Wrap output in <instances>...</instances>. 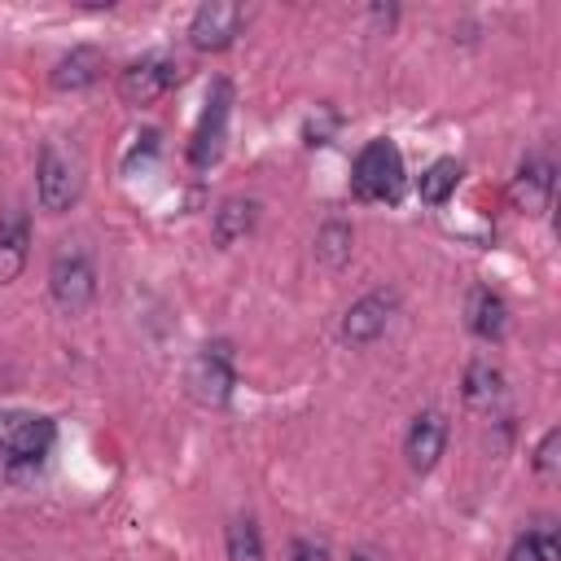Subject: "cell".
<instances>
[{
  "instance_id": "obj_15",
  "label": "cell",
  "mask_w": 561,
  "mask_h": 561,
  "mask_svg": "<svg viewBox=\"0 0 561 561\" xmlns=\"http://www.w3.org/2000/svg\"><path fill=\"white\" fill-rule=\"evenodd\" d=\"M504 399V373L491 359H473L465 368V403L478 412H491Z\"/></svg>"
},
{
  "instance_id": "obj_2",
  "label": "cell",
  "mask_w": 561,
  "mask_h": 561,
  "mask_svg": "<svg viewBox=\"0 0 561 561\" xmlns=\"http://www.w3.org/2000/svg\"><path fill=\"white\" fill-rule=\"evenodd\" d=\"M57 425L39 412H0V460L13 469H35L48 460Z\"/></svg>"
},
{
  "instance_id": "obj_14",
  "label": "cell",
  "mask_w": 561,
  "mask_h": 561,
  "mask_svg": "<svg viewBox=\"0 0 561 561\" xmlns=\"http://www.w3.org/2000/svg\"><path fill=\"white\" fill-rule=\"evenodd\" d=\"M469 329H473L482 342H500V337H504V329H508V307H504V298H500L495 289L478 285V289L469 294Z\"/></svg>"
},
{
  "instance_id": "obj_25",
  "label": "cell",
  "mask_w": 561,
  "mask_h": 561,
  "mask_svg": "<svg viewBox=\"0 0 561 561\" xmlns=\"http://www.w3.org/2000/svg\"><path fill=\"white\" fill-rule=\"evenodd\" d=\"M351 561H377V557H373V552H355Z\"/></svg>"
},
{
  "instance_id": "obj_5",
  "label": "cell",
  "mask_w": 561,
  "mask_h": 561,
  "mask_svg": "<svg viewBox=\"0 0 561 561\" xmlns=\"http://www.w3.org/2000/svg\"><path fill=\"white\" fill-rule=\"evenodd\" d=\"M48 289H53V302L66 311V316H79L92 298H96V272H92V259L83 250H61L48 267Z\"/></svg>"
},
{
  "instance_id": "obj_9",
  "label": "cell",
  "mask_w": 561,
  "mask_h": 561,
  "mask_svg": "<svg viewBox=\"0 0 561 561\" xmlns=\"http://www.w3.org/2000/svg\"><path fill=\"white\" fill-rule=\"evenodd\" d=\"M394 289H373V294H364L346 316H342V337L351 342V346H364V342H373V337H381L386 333V324H390V316H394Z\"/></svg>"
},
{
  "instance_id": "obj_7",
  "label": "cell",
  "mask_w": 561,
  "mask_h": 561,
  "mask_svg": "<svg viewBox=\"0 0 561 561\" xmlns=\"http://www.w3.org/2000/svg\"><path fill=\"white\" fill-rule=\"evenodd\" d=\"M35 197H39V206H44L48 215L70 210L75 197H79V171H75V162H70L57 145H44V153H39V167H35Z\"/></svg>"
},
{
  "instance_id": "obj_6",
  "label": "cell",
  "mask_w": 561,
  "mask_h": 561,
  "mask_svg": "<svg viewBox=\"0 0 561 561\" xmlns=\"http://www.w3.org/2000/svg\"><path fill=\"white\" fill-rule=\"evenodd\" d=\"M175 83H180V61L167 57V53H145V57H136V61L118 75V92H123V101H131V105H149V101L167 96Z\"/></svg>"
},
{
  "instance_id": "obj_12",
  "label": "cell",
  "mask_w": 561,
  "mask_h": 561,
  "mask_svg": "<svg viewBox=\"0 0 561 561\" xmlns=\"http://www.w3.org/2000/svg\"><path fill=\"white\" fill-rule=\"evenodd\" d=\"M552 184H557L552 162L535 153V158H526V162L517 167V180H513V202H517L522 210L539 215V210L552 202Z\"/></svg>"
},
{
  "instance_id": "obj_17",
  "label": "cell",
  "mask_w": 561,
  "mask_h": 561,
  "mask_svg": "<svg viewBox=\"0 0 561 561\" xmlns=\"http://www.w3.org/2000/svg\"><path fill=\"white\" fill-rule=\"evenodd\" d=\"M456 184H460V162H456V158H438V162H430V167L421 171L416 193H421V202L438 206V202H447V197L456 193Z\"/></svg>"
},
{
  "instance_id": "obj_21",
  "label": "cell",
  "mask_w": 561,
  "mask_h": 561,
  "mask_svg": "<svg viewBox=\"0 0 561 561\" xmlns=\"http://www.w3.org/2000/svg\"><path fill=\"white\" fill-rule=\"evenodd\" d=\"M158 149H162V136L158 131H145V136H136V145L127 149V158H123V171H136V162L145 167V162H153L158 158Z\"/></svg>"
},
{
  "instance_id": "obj_4",
  "label": "cell",
  "mask_w": 561,
  "mask_h": 561,
  "mask_svg": "<svg viewBox=\"0 0 561 561\" xmlns=\"http://www.w3.org/2000/svg\"><path fill=\"white\" fill-rule=\"evenodd\" d=\"M228 114H232V88L219 79V83L210 88L206 110H202V118H197V131H193V140H188V162H193L197 171H206V167H215V162L224 158Z\"/></svg>"
},
{
  "instance_id": "obj_13",
  "label": "cell",
  "mask_w": 561,
  "mask_h": 561,
  "mask_svg": "<svg viewBox=\"0 0 561 561\" xmlns=\"http://www.w3.org/2000/svg\"><path fill=\"white\" fill-rule=\"evenodd\" d=\"M26 245H31V219L26 210H9L0 219V285L18 280V272L26 267Z\"/></svg>"
},
{
  "instance_id": "obj_24",
  "label": "cell",
  "mask_w": 561,
  "mask_h": 561,
  "mask_svg": "<svg viewBox=\"0 0 561 561\" xmlns=\"http://www.w3.org/2000/svg\"><path fill=\"white\" fill-rule=\"evenodd\" d=\"M289 561H329V548L324 543H311V539H294Z\"/></svg>"
},
{
  "instance_id": "obj_19",
  "label": "cell",
  "mask_w": 561,
  "mask_h": 561,
  "mask_svg": "<svg viewBox=\"0 0 561 561\" xmlns=\"http://www.w3.org/2000/svg\"><path fill=\"white\" fill-rule=\"evenodd\" d=\"M224 552H228V561H263V535H259V526L250 517L232 522L224 530Z\"/></svg>"
},
{
  "instance_id": "obj_10",
  "label": "cell",
  "mask_w": 561,
  "mask_h": 561,
  "mask_svg": "<svg viewBox=\"0 0 561 561\" xmlns=\"http://www.w3.org/2000/svg\"><path fill=\"white\" fill-rule=\"evenodd\" d=\"M443 447H447V416H443V412H434V408L416 412V416H412V425H408V443H403L408 465H412L416 473H430V469L438 465Z\"/></svg>"
},
{
  "instance_id": "obj_8",
  "label": "cell",
  "mask_w": 561,
  "mask_h": 561,
  "mask_svg": "<svg viewBox=\"0 0 561 561\" xmlns=\"http://www.w3.org/2000/svg\"><path fill=\"white\" fill-rule=\"evenodd\" d=\"M241 26H245V9H241V4L206 0V4L193 13V22H188V39H193V48H202V53H219V48H228V44L241 35Z\"/></svg>"
},
{
  "instance_id": "obj_11",
  "label": "cell",
  "mask_w": 561,
  "mask_h": 561,
  "mask_svg": "<svg viewBox=\"0 0 561 561\" xmlns=\"http://www.w3.org/2000/svg\"><path fill=\"white\" fill-rule=\"evenodd\" d=\"M105 75V53L92 44H75L57 66H53V88L57 92H83Z\"/></svg>"
},
{
  "instance_id": "obj_20",
  "label": "cell",
  "mask_w": 561,
  "mask_h": 561,
  "mask_svg": "<svg viewBox=\"0 0 561 561\" xmlns=\"http://www.w3.org/2000/svg\"><path fill=\"white\" fill-rule=\"evenodd\" d=\"M351 241H355L351 224H342V219H329V224L320 228V237H316V254H320L329 267H342V263L351 259Z\"/></svg>"
},
{
  "instance_id": "obj_22",
  "label": "cell",
  "mask_w": 561,
  "mask_h": 561,
  "mask_svg": "<svg viewBox=\"0 0 561 561\" xmlns=\"http://www.w3.org/2000/svg\"><path fill=\"white\" fill-rule=\"evenodd\" d=\"M557 447H561V430H548V434H543V443L535 447V469H539L543 478H552V473H557Z\"/></svg>"
},
{
  "instance_id": "obj_23",
  "label": "cell",
  "mask_w": 561,
  "mask_h": 561,
  "mask_svg": "<svg viewBox=\"0 0 561 561\" xmlns=\"http://www.w3.org/2000/svg\"><path fill=\"white\" fill-rule=\"evenodd\" d=\"M333 127H337V114H333V110H324V118H307V123H302V140H307L311 149H316V145H329Z\"/></svg>"
},
{
  "instance_id": "obj_16",
  "label": "cell",
  "mask_w": 561,
  "mask_h": 561,
  "mask_svg": "<svg viewBox=\"0 0 561 561\" xmlns=\"http://www.w3.org/2000/svg\"><path fill=\"white\" fill-rule=\"evenodd\" d=\"M254 219H259V202H250V197H228V202H219V210H215V241H219V245L241 241V237L254 228Z\"/></svg>"
},
{
  "instance_id": "obj_18",
  "label": "cell",
  "mask_w": 561,
  "mask_h": 561,
  "mask_svg": "<svg viewBox=\"0 0 561 561\" xmlns=\"http://www.w3.org/2000/svg\"><path fill=\"white\" fill-rule=\"evenodd\" d=\"M508 561H561V539H557V530H552L548 522L530 526L526 535H517Z\"/></svg>"
},
{
  "instance_id": "obj_1",
  "label": "cell",
  "mask_w": 561,
  "mask_h": 561,
  "mask_svg": "<svg viewBox=\"0 0 561 561\" xmlns=\"http://www.w3.org/2000/svg\"><path fill=\"white\" fill-rule=\"evenodd\" d=\"M351 193L359 202H399L403 193V153L394 140H368L351 162Z\"/></svg>"
},
{
  "instance_id": "obj_3",
  "label": "cell",
  "mask_w": 561,
  "mask_h": 561,
  "mask_svg": "<svg viewBox=\"0 0 561 561\" xmlns=\"http://www.w3.org/2000/svg\"><path fill=\"white\" fill-rule=\"evenodd\" d=\"M184 386H188V394H193L202 408H224V403L232 399V386H237L228 342H206V346L193 355Z\"/></svg>"
}]
</instances>
